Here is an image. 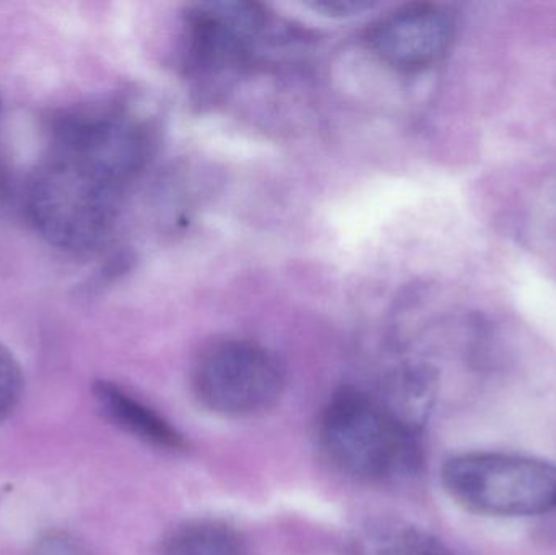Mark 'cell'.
Returning a JSON list of instances; mask_svg holds the SVG:
<instances>
[{
  "mask_svg": "<svg viewBox=\"0 0 556 555\" xmlns=\"http://www.w3.org/2000/svg\"><path fill=\"white\" fill-rule=\"evenodd\" d=\"M317 439L336 471L368 484L404 478L420 463L412 424L394 407L350 388L324 407Z\"/></svg>",
  "mask_w": 556,
  "mask_h": 555,
  "instance_id": "obj_1",
  "label": "cell"
},
{
  "mask_svg": "<svg viewBox=\"0 0 556 555\" xmlns=\"http://www.w3.org/2000/svg\"><path fill=\"white\" fill-rule=\"evenodd\" d=\"M121 191L123 186L93 169L51 155L29 182L26 209L36 231L52 247L93 253L113 235Z\"/></svg>",
  "mask_w": 556,
  "mask_h": 555,
  "instance_id": "obj_2",
  "label": "cell"
},
{
  "mask_svg": "<svg viewBox=\"0 0 556 555\" xmlns=\"http://www.w3.org/2000/svg\"><path fill=\"white\" fill-rule=\"evenodd\" d=\"M447 495L482 517H541L556 510V466L506 453H466L441 471Z\"/></svg>",
  "mask_w": 556,
  "mask_h": 555,
  "instance_id": "obj_3",
  "label": "cell"
},
{
  "mask_svg": "<svg viewBox=\"0 0 556 555\" xmlns=\"http://www.w3.org/2000/svg\"><path fill=\"white\" fill-rule=\"evenodd\" d=\"M287 384L276 352L248 339H220L202 349L192 368V391L204 409L247 419L273 409Z\"/></svg>",
  "mask_w": 556,
  "mask_h": 555,
  "instance_id": "obj_4",
  "label": "cell"
},
{
  "mask_svg": "<svg viewBox=\"0 0 556 555\" xmlns=\"http://www.w3.org/2000/svg\"><path fill=\"white\" fill-rule=\"evenodd\" d=\"M52 155L74 160L124 186L146 166L152 152L149 127L117 106L65 111L52 124Z\"/></svg>",
  "mask_w": 556,
  "mask_h": 555,
  "instance_id": "obj_5",
  "label": "cell"
},
{
  "mask_svg": "<svg viewBox=\"0 0 556 555\" xmlns=\"http://www.w3.org/2000/svg\"><path fill=\"white\" fill-rule=\"evenodd\" d=\"M266 23L257 3H198L186 15V71L195 80L230 77L247 61Z\"/></svg>",
  "mask_w": 556,
  "mask_h": 555,
  "instance_id": "obj_6",
  "label": "cell"
},
{
  "mask_svg": "<svg viewBox=\"0 0 556 555\" xmlns=\"http://www.w3.org/2000/svg\"><path fill=\"white\" fill-rule=\"evenodd\" d=\"M454 22L443 7L410 3L382 16L368 33L369 48L389 67L420 72L437 64L453 41Z\"/></svg>",
  "mask_w": 556,
  "mask_h": 555,
  "instance_id": "obj_7",
  "label": "cell"
},
{
  "mask_svg": "<svg viewBox=\"0 0 556 555\" xmlns=\"http://www.w3.org/2000/svg\"><path fill=\"white\" fill-rule=\"evenodd\" d=\"M93 400L101 416L127 436L153 449L182 452L185 436L155 409L111 381H97Z\"/></svg>",
  "mask_w": 556,
  "mask_h": 555,
  "instance_id": "obj_8",
  "label": "cell"
},
{
  "mask_svg": "<svg viewBox=\"0 0 556 555\" xmlns=\"http://www.w3.org/2000/svg\"><path fill=\"white\" fill-rule=\"evenodd\" d=\"M162 555H250L240 531L224 521L198 520L181 525L163 541Z\"/></svg>",
  "mask_w": 556,
  "mask_h": 555,
  "instance_id": "obj_9",
  "label": "cell"
},
{
  "mask_svg": "<svg viewBox=\"0 0 556 555\" xmlns=\"http://www.w3.org/2000/svg\"><path fill=\"white\" fill-rule=\"evenodd\" d=\"M371 555H453L441 541L420 528L392 525L372 537Z\"/></svg>",
  "mask_w": 556,
  "mask_h": 555,
  "instance_id": "obj_10",
  "label": "cell"
},
{
  "mask_svg": "<svg viewBox=\"0 0 556 555\" xmlns=\"http://www.w3.org/2000/svg\"><path fill=\"white\" fill-rule=\"evenodd\" d=\"M23 393V371L15 355L0 344V422L18 406Z\"/></svg>",
  "mask_w": 556,
  "mask_h": 555,
  "instance_id": "obj_11",
  "label": "cell"
},
{
  "mask_svg": "<svg viewBox=\"0 0 556 555\" xmlns=\"http://www.w3.org/2000/svg\"><path fill=\"white\" fill-rule=\"evenodd\" d=\"M311 9L316 10V12L324 13V15L329 16H352L358 15L363 10L371 9L372 3L368 2H355V0H336V2H314L309 3Z\"/></svg>",
  "mask_w": 556,
  "mask_h": 555,
  "instance_id": "obj_12",
  "label": "cell"
},
{
  "mask_svg": "<svg viewBox=\"0 0 556 555\" xmlns=\"http://www.w3.org/2000/svg\"><path fill=\"white\" fill-rule=\"evenodd\" d=\"M35 555H78V551L65 538L49 537L38 544Z\"/></svg>",
  "mask_w": 556,
  "mask_h": 555,
  "instance_id": "obj_13",
  "label": "cell"
}]
</instances>
